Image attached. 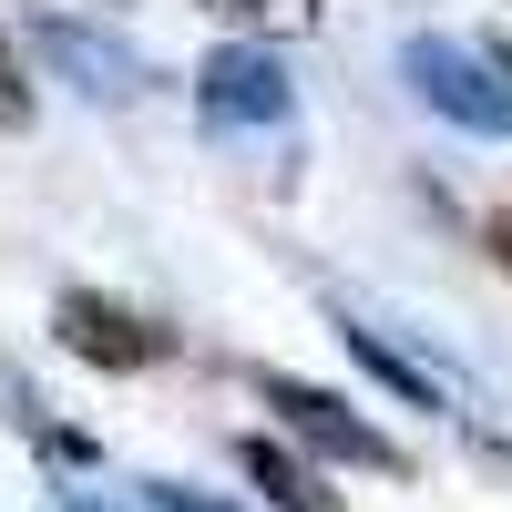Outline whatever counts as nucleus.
Instances as JSON below:
<instances>
[{"instance_id":"6","label":"nucleus","mask_w":512,"mask_h":512,"mask_svg":"<svg viewBox=\"0 0 512 512\" xmlns=\"http://www.w3.org/2000/svg\"><path fill=\"white\" fill-rule=\"evenodd\" d=\"M236 461H246V482L267 492L277 512H338V502H328V482H318L297 451H277V441H236Z\"/></svg>"},{"instance_id":"4","label":"nucleus","mask_w":512,"mask_h":512,"mask_svg":"<svg viewBox=\"0 0 512 512\" xmlns=\"http://www.w3.org/2000/svg\"><path fill=\"white\" fill-rule=\"evenodd\" d=\"M195 103H205V123H287L297 93H287V72H277L267 41H226V52H205Z\"/></svg>"},{"instance_id":"11","label":"nucleus","mask_w":512,"mask_h":512,"mask_svg":"<svg viewBox=\"0 0 512 512\" xmlns=\"http://www.w3.org/2000/svg\"><path fill=\"white\" fill-rule=\"evenodd\" d=\"M492 256H502V267H512V216H502V226H492Z\"/></svg>"},{"instance_id":"1","label":"nucleus","mask_w":512,"mask_h":512,"mask_svg":"<svg viewBox=\"0 0 512 512\" xmlns=\"http://www.w3.org/2000/svg\"><path fill=\"white\" fill-rule=\"evenodd\" d=\"M400 72H410V93L431 103L441 123H461V134H482V144L512 134V82H502L482 52H461V41L420 31V41H400Z\"/></svg>"},{"instance_id":"3","label":"nucleus","mask_w":512,"mask_h":512,"mask_svg":"<svg viewBox=\"0 0 512 512\" xmlns=\"http://www.w3.org/2000/svg\"><path fill=\"white\" fill-rule=\"evenodd\" d=\"M52 328H62V349L93 359V369H154V359H164V328L134 318L123 297H93V287H62Z\"/></svg>"},{"instance_id":"12","label":"nucleus","mask_w":512,"mask_h":512,"mask_svg":"<svg viewBox=\"0 0 512 512\" xmlns=\"http://www.w3.org/2000/svg\"><path fill=\"white\" fill-rule=\"evenodd\" d=\"M82 512H93V502H82Z\"/></svg>"},{"instance_id":"8","label":"nucleus","mask_w":512,"mask_h":512,"mask_svg":"<svg viewBox=\"0 0 512 512\" xmlns=\"http://www.w3.org/2000/svg\"><path fill=\"white\" fill-rule=\"evenodd\" d=\"M205 11H226L236 31L267 41V31H308V21H318V0H205Z\"/></svg>"},{"instance_id":"10","label":"nucleus","mask_w":512,"mask_h":512,"mask_svg":"<svg viewBox=\"0 0 512 512\" xmlns=\"http://www.w3.org/2000/svg\"><path fill=\"white\" fill-rule=\"evenodd\" d=\"M154 502H164V512H226V502H205V492H185V482H164Z\"/></svg>"},{"instance_id":"5","label":"nucleus","mask_w":512,"mask_h":512,"mask_svg":"<svg viewBox=\"0 0 512 512\" xmlns=\"http://www.w3.org/2000/svg\"><path fill=\"white\" fill-rule=\"evenodd\" d=\"M31 52L52 62V72H72L82 93H103V103H123V93L144 82V62L123 52L113 31H82V21H31Z\"/></svg>"},{"instance_id":"9","label":"nucleus","mask_w":512,"mask_h":512,"mask_svg":"<svg viewBox=\"0 0 512 512\" xmlns=\"http://www.w3.org/2000/svg\"><path fill=\"white\" fill-rule=\"evenodd\" d=\"M21 123H31V82L11 62V41H0V134H21Z\"/></svg>"},{"instance_id":"2","label":"nucleus","mask_w":512,"mask_h":512,"mask_svg":"<svg viewBox=\"0 0 512 512\" xmlns=\"http://www.w3.org/2000/svg\"><path fill=\"white\" fill-rule=\"evenodd\" d=\"M256 400H267L297 441H308L318 461H349V472H400V451L369 431V420L338 400V390H318V379H287V369H256Z\"/></svg>"},{"instance_id":"7","label":"nucleus","mask_w":512,"mask_h":512,"mask_svg":"<svg viewBox=\"0 0 512 512\" xmlns=\"http://www.w3.org/2000/svg\"><path fill=\"white\" fill-rule=\"evenodd\" d=\"M338 338H349V359L379 379V390H400L410 410H441V390H431V369H410L400 349H390V338H379V328H338Z\"/></svg>"}]
</instances>
